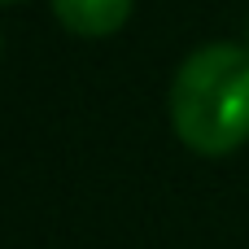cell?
<instances>
[{
    "label": "cell",
    "mask_w": 249,
    "mask_h": 249,
    "mask_svg": "<svg viewBox=\"0 0 249 249\" xmlns=\"http://www.w3.org/2000/svg\"><path fill=\"white\" fill-rule=\"evenodd\" d=\"M171 127L201 153L223 158L249 140V48L206 44L171 79Z\"/></svg>",
    "instance_id": "6da1fadb"
},
{
    "label": "cell",
    "mask_w": 249,
    "mask_h": 249,
    "mask_svg": "<svg viewBox=\"0 0 249 249\" xmlns=\"http://www.w3.org/2000/svg\"><path fill=\"white\" fill-rule=\"evenodd\" d=\"M53 13L66 31H74L83 39H105L127 26L131 0H53Z\"/></svg>",
    "instance_id": "7a4b0ae2"
}]
</instances>
